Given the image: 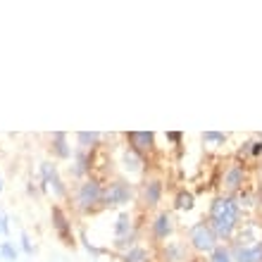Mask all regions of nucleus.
<instances>
[{
    "instance_id": "nucleus-1",
    "label": "nucleus",
    "mask_w": 262,
    "mask_h": 262,
    "mask_svg": "<svg viewBox=\"0 0 262 262\" xmlns=\"http://www.w3.org/2000/svg\"><path fill=\"white\" fill-rule=\"evenodd\" d=\"M207 224L220 238V243H231L236 231L243 224V207L236 195L217 193L207 207Z\"/></svg>"
},
{
    "instance_id": "nucleus-2",
    "label": "nucleus",
    "mask_w": 262,
    "mask_h": 262,
    "mask_svg": "<svg viewBox=\"0 0 262 262\" xmlns=\"http://www.w3.org/2000/svg\"><path fill=\"white\" fill-rule=\"evenodd\" d=\"M103 186L105 181L100 177L91 174L89 179H83L76 184L74 191V210L79 214H93L98 210H103Z\"/></svg>"
},
{
    "instance_id": "nucleus-3",
    "label": "nucleus",
    "mask_w": 262,
    "mask_h": 262,
    "mask_svg": "<svg viewBox=\"0 0 262 262\" xmlns=\"http://www.w3.org/2000/svg\"><path fill=\"white\" fill-rule=\"evenodd\" d=\"M186 238H188V248H191V253L193 255H210L217 246H220V238L214 236V231L210 229V224H207V220H198L193 222L191 227H188L186 231Z\"/></svg>"
},
{
    "instance_id": "nucleus-4",
    "label": "nucleus",
    "mask_w": 262,
    "mask_h": 262,
    "mask_svg": "<svg viewBox=\"0 0 262 262\" xmlns=\"http://www.w3.org/2000/svg\"><path fill=\"white\" fill-rule=\"evenodd\" d=\"M134 200V184L129 179L115 177L103 186V210L107 207H124Z\"/></svg>"
},
{
    "instance_id": "nucleus-5",
    "label": "nucleus",
    "mask_w": 262,
    "mask_h": 262,
    "mask_svg": "<svg viewBox=\"0 0 262 262\" xmlns=\"http://www.w3.org/2000/svg\"><path fill=\"white\" fill-rule=\"evenodd\" d=\"M246 184H248V165L246 162L234 160L220 174V191L227 195H238L246 188Z\"/></svg>"
},
{
    "instance_id": "nucleus-6",
    "label": "nucleus",
    "mask_w": 262,
    "mask_h": 262,
    "mask_svg": "<svg viewBox=\"0 0 262 262\" xmlns=\"http://www.w3.org/2000/svg\"><path fill=\"white\" fill-rule=\"evenodd\" d=\"M38 172H41V188L43 191H53L57 198H67V184L62 181L60 172H57V165H53L50 160L38 165Z\"/></svg>"
},
{
    "instance_id": "nucleus-7",
    "label": "nucleus",
    "mask_w": 262,
    "mask_h": 262,
    "mask_svg": "<svg viewBox=\"0 0 262 262\" xmlns=\"http://www.w3.org/2000/svg\"><path fill=\"white\" fill-rule=\"evenodd\" d=\"M172 234H174V217H172V212H169V210H160V212L152 217V222H150V238H152V243H155V248L169 241Z\"/></svg>"
},
{
    "instance_id": "nucleus-8",
    "label": "nucleus",
    "mask_w": 262,
    "mask_h": 262,
    "mask_svg": "<svg viewBox=\"0 0 262 262\" xmlns=\"http://www.w3.org/2000/svg\"><path fill=\"white\" fill-rule=\"evenodd\" d=\"M124 141L131 150L138 152L145 162H148L150 155L155 152V134H152V131H126Z\"/></svg>"
},
{
    "instance_id": "nucleus-9",
    "label": "nucleus",
    "mask_w": 262,
    "mask_h": 262,
    "mask_svg": "<svg viewBox=\"0 0 262 262\" xmlns=\"http://www.w3.org/2000/svg\"><path fill=\"white\" fill-rule=\"evenodd\" d=\"M155 250H158V262H188L193 257L186 241H172L169 238V241L158 246Z\"/></svg>"
},
{
    "instance_id": "nucleus-10",
    "label": "nucleus",
    "mask_w": 262,
    "mask_h": 262,
    "mask_svg": "<svg viewBox=\"0 0 262 262\" xmlns=\"http://www.w3.org/2000/svg\"><path fill=\"white\" fill-rule=\"evenodd\" d=\"M50 220H53V229H55L57 238L67 246V248H74V231H72V222H69L67 212L62 210V205H53L50 207Z\"/></svg>"
},
{
    "instance_id": "nucleus-11",
    "label": "nucleus",
    "mask_w": 262,
    "mask_h": 262,
    "mask_svg": "<svg viewBox=\"0 0 262 262\" xmlns=\"http://www.w3.org/2000/svg\"><path fill=\"white\" fill-rule=\"evenodd\" d=\"M162 195H165V184H162L160 177H148V179H143V184H141V205L148 207V210H150V207H158Z\"/></svg>"
},
{
    "instance_id": "nucleus-12",
    "label": "nucleus",
    "mask_w": 262,
    "mask_h": 262,
    "mask_svg": "<svg viewBox=\"0 0 262 262\" xmlns=\"http://www.w3.org/2000/svg\"><path fill=\"white\" fill-rule=\"evenodd\" d=\"M69 174H72V179H76V181L89 179L91 174H93V150L76 148L74 160H72V165H69Z\"/></svg>"
},
{
    "instance_id": "nucleus-13",
    "label": "nucleus",
    "mask_w": 262,
    "mask_h": 262,
    "mask_svg": "<svg viewBox=\"0 0 262 262\" xmlns=\"http://www.w3.org/2000/svg\"><path fill=\"white\" fill-rule=\"evenodd\" d=\"M119 165L124 169L126 174H143L148 162H145L138 152H134L129 145H124V150H122V160H119Z\"/></svg>"
},
{
    "instance_id": "nucleus-14",
    "label": "nucleus",
    "mask_w": 262,
    "mask_h": 262,
    "mask_svg": "<svg viewBox=\"0 0 262 262\" xmlns=\"http://www.w3.org/2000/svg\"><path fill=\"white\" fill-rule=\"evenodd\" d=\"M234 262H262V241L255 246H229Z\"/></svg>"
},
{
    "instance_id": "nucleus-15",
    "label": "nucleus",
    "mask_w": 262,
    "mask_h": 262,
    "mask_svg": "<svg viewBox=\"0 0 262 262\" xmlns=\"http://www.w3.org/2000/svg\"><path fill=\"white\" fill-rule=\"evenodd\" d=\"M119 260L122 262H155L158 260V250H150L138 243L136 248H131V250H126L124 255H119Z\"/></svg>"
},
{
    "instance_id": "nucleus-16",
    "label": "nucleus",
    "mask_w": 262,
    "mask_h": 262,
    "mask_svg": "<svg viewBox=\"0 0 262 262\" xmlns=\"http://www.w3.org/2000/svg\"><path fill=\"white\" fill-rule=\"evenodd\" d=\"M50 150L57 160H69L72 158V148L67 143V134L64 131H55L53 134V141H50Z\"/></svg>"
},
{
    "instance_id": "nucleus-17",
    "label": "nucleus",
    "mask_w": 262,
    "mask_h": 262,
    "mask_svg": "<svg viewBox=\"0 0 262 262\" xmlns=\"http://www.w3.org/2000/svg\"><path fill=\"white\" fill-rule=\"evenodd\" d=\"M138 241H141V229H134L131 234L122 236V238H112V248H115V253H119V255H124L126 250L131 248H136Z\"/></svg>"
},
{
    "instance_id": "nucleus-18",
    "label": "nucleus",
    "mask_w": 262,
    "mask_h": 262,
    "mask_svg": "<svg viewBox=\"0 0 262 262\" xmlns=\"http://www.w3.org/2000/svg\"><path fill=\"white\" fill-rule=\"evenodd\" d=\"M103 138L105 136L100 131H79V134H76V143H79V148H83V150H98Z\"/></svg>"
},
{
    "instance_id": "nucleus-19",
    "label": "nucleus",
    "mask_w": 262,
    "mask_h": 262,
    "mask_svg": "<svg viewBox=\"0 0 262 262\" xmlns=\"http://www.w3.org/2000/svg\"><path fill=\"white\" fill-rule=\"evenodd\" d=\"M138 227V222H134V217H131L126 210H122L119 212V217H117V222H115V238H122V236H126V234H131L134 229Z\"/></svg>"
},
{
    "instance_id": "nucleus-20",
    "label": "nucleus",
    "mask_w": 262,
    "mask_h": 262,
    "mask_svg": "<svg viewBox=\"0 0 262 262\" xmlns=\"http://www.w3.org/2000/svg\"><path fill=\"white\" fill-rule=\"evenodd\" d=\"M195 207V195L186 188H179L177 195H174V210H181V212H191Z\"/></svg>"
},
{
    "instance_id": "nucleus-21",
    "label": "nucleus",
    "mask_w": 262,
    "mask_h": 262,
    "mask_svg": "<svg viewBox=\"0 0 262 262\" xmlns=\"http://www.w3.org/2000/svg\"><path fill=\"white\" fill-rule=\"evenodd\" d=\"M207 262H234L231 257V248H229V243H220L217 248L207 255Z\"/></svg>"
},
{
    "instance_id": "nucleus-22",
    "label": "nucleus",
    "mask_w": 262,
    "mask_h": 262,
    "mask_svg": "<svg viewBox=\"0 0 262 262\" xmlns=\"http://www.w3.org/2000/svg\"><path fill=\"white\" fill-rule=\"evenodd\" d=\"M19 257V248L12 241H3L0 243V260L3 262H14Z\"/></svg>"
},
{
    "instance_id": "nucleus-23",
    "label": "nucleus",
    "mask_w": 262,
    "mask_h": 262,
    "mask_svg": "<svg viewBox=\"0 0 262 262\" xmlns=\"http://www.w3.org/2000/svg\"><path fill=\"white\" fill-rule=\"evenodd\" d=\"M229 141L227 134H222V131H203V143L212 145V148H220Z\"/></svg>"
},
{
    "instance_id": "nucleus-24",
    "label": "nucleus",
    "mask_w": 262,
    "mask_h": 262,
    "mask_svg": "<svg viewBox=\"0 0 262 262\" xmlns=\"http://www.w3.org/2000/svg\"><path fill=\"white\" fill-rule=\"evenodd\" d=\"M19 246H21V250H24V255L34 257L36 248H34V243H31V238H29V234H21L19 236Z\"/></svg>"
},
{
    "instance_id": "nucleus-25",
    "label": "nucleus",
    "mask_w": 262,
    "mask_h": 262,
    "mask_svg": "<svg viewBox=\"0 0 262 262\" xmlns=\"http://www.w3.org/2000/svg\"><path fill=\"white\" fill-rule=\"evenodd\" d=\"M250 158H253V160H260L262 158V138L250 141Z\"/></svg>"
},
{
    "instance_id": "nucleus-26",
    "label": "nucleus",
    "mask_w": 262,
    "mask_h": 262,
    "mask_svg": "<svg viewBox=\"0 0 262 262\" xmlns=\"http://www.w3.org/2000/svg\"><path fill=\"white\" fill-rule=\"evenodd\" d=\"M165 138L169 141V143H174V145H181L184 134H181V131H165Z\"/></svg>"
},
{
    "instance_id": "nucleus-27",
    "label": "nucleus",
    "mask_w": 262,
    "mask_h": 262,
    "mask_svg": "<svg viewBox=\"0 0 262 262\" xmlns=\"http://www.w3.org/2000/svg\"><path fill=\"white\" fill-rule=\"evenodd\" d=\"M0 234L3 236H10V224H7V214L0 210Z\"/></svg>"
},
{
    "instance_id": "nucleus-28",
    "label": "nucleus",
    "mask_w": 262,
    "mask_h": 262,
    "mask_svg": "<svg viewBox=\"0 0 262 262\" xmlns=\"http://www.w3.org/2000/svg\"><path fill=\"white\" fill-rule=\"evenodd\" d=\"M188 262H207V260H203V257H200V255H193V257H191V260H188Z\"/></svg>"
},
{
    "instance_id": "nucleus-29",
    "label": "nucleus",
    "mask_w": 262,
    "mask_h": 262,
    "mask_svg": "<svg viewBox=\"0 0 262 262\" xmlns=\"http://www.w3.org/2000/svg\"><path fill=\"white\" fill-rule=\"evenodd\" d=\"M0 193H3V177H0Z\"/></svg>"
}]
</instances>
